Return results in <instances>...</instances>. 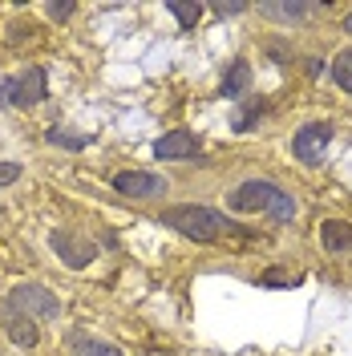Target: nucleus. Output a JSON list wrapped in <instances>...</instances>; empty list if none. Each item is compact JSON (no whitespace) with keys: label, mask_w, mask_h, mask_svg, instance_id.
<instances>
[{"label":"nucleus","mask_w":352,"mask_h":356,"mask_svg":"<svg viewBox=\"0 0 352 356\" xmlns=\"http://www.w3.org/2000/svg\"><path fill=\"white\" fill-rule=\"evenodd\" d=\"M166 227H175L178 235L195 239V243H215L227 235V219H223L215 207H198V202H182V207H166L162 219Z\"/></svg>","instance_id":"f257e3e1"},{"label":"nucleus","mask_w":352,"mask_h":356,"mask_svg":"<svg viewBox=\"0 0 352 356\" xmlns=\"http://www.w3.org/2000/svg\"><path fill=\"white\" fill-rule=\"evenodd\" d=\"M227 207L231 211H267L275 222H291V215H296L291 195L280 191L275 182H259V178H251V182H243L239 191H231Z\"/></svg>","instance_id":"f03ea898"},{"label":"nucleus","mask_w":352,"mask_h":356,"mask_svg":"<svg viewBox=\"0 0 352 356\" xmlns=\"http://www.w3.org/2000/svg\"><path fill=\"white\" fill-rule=\"evenodd\" d=\"M8 312H17L24 320H57L61 316V304L41 284H21V288L8 291Z\"/></svg>","instance_id":"7ed1b4c3"},{"label":"nucleus","mask_w":352,"mask_h":356,"mask_svg":"<svg viewBox=\"0 0 352 356\" xmlns=\"http://www.w3.org/2000/svg\"><path fill=\"white\" fill-rule=\"evenodd\" d=\"M45 97V69H24L21 77L0 81V102L4 106H37Z\"/></svg>","instance_id":"20e7f679"},{"label":"nucleus","mask_w":352,"mask_h":356,"mask_svg":"<svg viewBox=\"0 0 352 356\" xmlns=\"http://www.w3.org/2000/svg\"><path fill=\"white\" fill-rule=\"evenodd\" d=\"M328 142H332V126L328 122H312V126H304V130L291 138V150H296L300 162L316 166L324 158V150H328Z\"/></svg>","instance_id":"39448f33"},{"label":"nucleus","mask_w":352,"mask_h":356,"mask_svg":"<svg viewBox=\"0 0 352 356\" xmlns=\"http://www.w3.org/2000/svg\"><path fill=\"white\" fill-rule=\"evenodd\" d=\"M53 251H57V259L65 267H89L93 264V255H97V247L81 239V235H73V231H53Z\"/></svg>","instance_id":"423d86ee"},{"label":"nucleus","mask_w":352,"mask_h":356,"mask_svg":"<svg viewBox=\"0 0 352 356\" xmlns=\"http://www.w3.org/2000/svg\"><path fill=\"white\" fill-rule=\"evenodd\" d=\"M113 191H122L130 199H150V195L166 191V178L150 175V170H122V175H113Z\"/></svg>","instance_id":"0eeeda50"},{"label":"nucleus","mask_w":352,"mask_h":356,"mask_svg":"<svg viewBox=\"0 0 352 356\" xmlns=\"http://www.w3.org/2000/svg\"><path fill=\"white\" fill-rule=\"evenodd\" d=\"M154 154L182 162V158H195L198 154V142H195V134H191V130H170V134H162V138L154 142Z\"/></svg>","instance_id":"6e6552de"},{"label":"nucleus","mask_w":352,"mask_h":356,"mask_svg":"<svg viewBox=\"0 0 352 356\" xmlns=\"http://www.w3.org/2000/svg\"><path fill=\"white\" fill-rule=\"evenodd\" d=\"M65 344H69V353H77V356H122L110 340H97V336L81 332V328H73L65 336Z\"/></svg>","instance_id":"1a4fd4ad"},{"label":"nucleus","mask_w":352,"mask_h":356,"mask_svg":"<svg viewBox=\"0 0 352 356\" xmlns=\"http://www.w3.org/2000/svg\"><path fill=\"white\" fill-rule=\"evenodd\" d=\"M320 13V4H304V0H291V4H264V17H271V21H308V17H316Z\"/></svg>","instance_id":"9d476101"},{"label":"nucleus","mask_w":352,"mask_h":356,"mask_svg":"<svg viewBox=\"0 0 352 356\" xmlns=\"http://www.w3.org/2000/svg\"><path fill=\"white\" fill-rule=\"evenodd\" d=\"M4 332H8V340H13V344H21V348H33V344H37V324H33V320H24V316H17V312H8V316H4Z\"/></svg>","instance_id":"9b49d317"},{"label":"nucleus","mask_w":352,"mask_h":356,"mask_svg":"<svg viewBox=\"0 0 352 356\" xmlns=\"http://www.w3.org/2000/svg\"><path fill=\"white\" fill-rule=\"evenodd\" d=\"M320 239H324V251H349L352 247V227L340 219H328L320 227Z\"/></svg>","instance_id":"f8f14e48"},{"label":"nucleus","mask_w":352,"mask_h":356,"mask_svg":"<svg viewBox=\"0 0 352 356\" xmlns=\"http://www.w3.org/2000/svg\"><path fill=\"white\" fill-rule=\"evenodd\" d=\"M247 86H251V65L235 61V65L227 69V77H223V97H243Z\"/></svg>","instance_id":"ddd939ff"},{"label":"nucleus","mask_w":352,"mask_h":356,"mask_svg":"<svg viewBox=\"0 0 352 356\" xmlns=\"http://www.w3.org/2000/svg\"><path fill=\"white\" fill-rule=\"evenodd\" d=\"M332 77H336V86L340 89H349L352 93V49H344V53L332 61Z\"/></svg>","instance_id":"4468645a"},{"label":"nucleus","mask_w":352,"mask_h":356,"mask_svg":"<svg viewBox=\"0 0 352 356\" xmlns=\"http://www.w3.org/2000/svg\"><path fill=\"white\" fill-rule=\"evenodd\" d=\"M166 8L175 13V21L182 24V29H195V24H198V17H202V8H198V4H182V0H170Z\"/></svg>","instance_id":"2eb2a0df"},{"label":"nucleus","mask_w":352,"mask_h":356,"mask_svg":"<svg viewBox=\"0 0 352 356\" xmlns=\"http://www.w3.org/2000/svg\"><path fill=\"white\" fill-rule=\"evenodd\" d=\"M53 146H69V150H81V146H89V138H81V134H65V130H49L45 134Z\"/></svg>","instance_id":"dca6fc26"},{"label":"nucleus","mask_w":352,"mask_h":356,"mask_svg":"<svg viewBox=\"0 0 352 356\" xmlns=\"http://www.w3.org/2000/svg\"><path fill=\"white\" fill-rule=\"evenodd\" d=\"M49 17H53V21H69V17H73V4H61V0H53V4H49Z\"/></svg>","instance_id":"f3484780"},{"label":"nucleus","mask_w":352,"mask_h":356,"mask_svg":"<svg viewBox=\"0 0 352 356\" xmlns=\"http://www.w3.org/2000/svg\"><path fill=\"white\" fill-rule=\"evenodd\" d=\"M21 178V166L17 162H0V186H8V182H17Z\"/></svg>","instance_id":"a211bd4d"},{"label":"nucleus","mask_w":352,"mask_h":356,"mask_svg":"<svg viewBox=\"0 0 352 356\" xmlns=\"http://www.w3.org/2000/svg\"><path fill=\"white\" fill-rule=\"evenodd\" d=\"M215 13L219 17H239V13H247V4H239V0L235 4H215Z\"/></svg>","instance_id":"6ab92c4d"},{"label":"nucleus","mask_w":352,"mask_h":356,"mask_svg":"<svg viewBox=\"0 0 352 356\" xmlns=\"http://www.w3.org/2000/svg\"><path fill=\"white\" fill-rule=\"evenodd\" d=\"M344 33H349V37H352V13H349V17H344Z\"/></svg>","instance_id":"aec40b11"}]
</instances>
